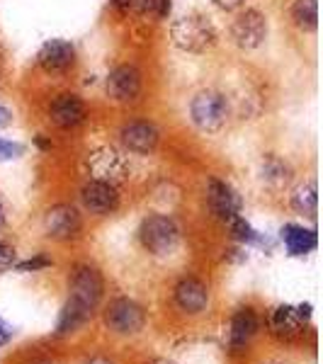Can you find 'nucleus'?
<instances>
[{"instance_id":"11","label":"nucleus","mask_w":323,"mask_h":364,"mask_svg":"<svg viewBox=\"0 0 323 364\" xmlns=\"http://www.w3.org/2000/svg\"><path fill=\"white\" fill-rule=\"evenodd\" d=\"M46 114H49V122L56 129H63V132L78 129L88 122V102L78 95V92H70V90L58 92V95L49 102Z\"/></svg>"},{"instance_id":"8","label":"nucleus","mask_w":323,"mask_h":364,"mask_svg":"<svg viewBox=\"0 0 323 364\" xmlns=\"http://www.w3.org/2000/svg\"><path fill=\"white\" fill-rule=\"evenodd\" d=\"M268 17L255 8H245L233 17L231 27H228V37L231 42L243 51H255L265 44L268 39Z\"/></svg>"},{"instance_id":"34","label":"nucleus","mask_w":323,"mask_h":364,"mask_svg":"<svg viewBox=\"0 0 323 364\" xmlns=\"http://www.w3.org/2000/svg\"><path fill=\"white\" fill-rule=\"evenodd\" d=\"M39 364H49V362H39Z\"/></svg>"},{"instance_id":"31","label":"nucleus","mask_w":323,"mask_h":364,"mask_svg":"<svg viewBox=\"0 0 323 364\" xmlns=\"http://www.w3.org/2000/svg\"><path fill=\"white\" fill-rule=\"evenodd\" d=\"M13 124V112H10L8 107H3L0 105V129H5V127H10Z\"/></svg>"},{"instance_id":"6","label":"nucleus","mask_w":323,"mask_h":364,"mask_svg":"<svg viewBox=\"0 0 323 364\" xmlns=\"http://www.w3.org/2000/svg\"><path fill=\"white\" fill-rule=\"evenodd\" d=\"M102 321L115 336H139L146 328V311L134 299L117 296L105 306Z\"/></svg>"},{"instance_id":"2","label":"nucleus","mask_w":323,"mask_h":364,"mask_svg":"<svg viewBox=\"0 0 323 364\" xmlns=\"http://www.w3.org/2000/svg\"><path fill=\"white\" fill-rule=\"evenodd\" d=\"M187 114L190 122L197 132L202 134H219L224 132L228 124V117H231V105L224 92L219 90H199L195 97L187 105Z\"/></svg>"},{"instance_id":"12","label":"nucleus","mask_w":323,"mask_h":364,"mask_svg":"<svg viewBox=\"0 0 323 364\" xmlns=\"http://www.w3.org/2000/svg\"><path fill=\"white\" fill-rule=\"evenodd\" d=\"M78 202L85 214L110 216L120 209L122 197H120L117 185H110V182H102V180H88L78 192Z\"/></svg>"},{"instance_id":"33","label":"nucleus","mask_w":323,"mask_h":364,"mask_svg":"<svg viewBox=\"0 0 323 364\" xmlns=\"http://www.w3.org/2000/svg\"><path fill=\"white\" fill-rule=\"evenodd\" d=\"M3 221H5V214H3V204H0V226H3Z\"/></svg>"},{"instance_id":"24","label":"nucleus","mask_w":323,"mask_h":364,"mask_svg":"<svg viewBox=\"0 0 323 364\" xmlns=\"http://www.w3.org/2000/svg\"><path fill=\"white\" fill-rule=\"evenodd\" d=\"M115 5L125 8L127 13H134V15H139V17H146V15H156L158 0H115Z\"/></svg>"},{"instance_id":"16","label":"nucleus","mask_w":323,"mask_h":364,"mask_svg":"<svg viewBox=\"0 0 323 364\" xmlns=\"http://www.w3.org/2000/svg\"><path fill=\"white\" fill-rule=\"evenodd\" d=\"M260 331V318H258L255 309L240 306L233 311L231 326H228V348L231 352H243L250 345V340Z\"/></svg>"},{"instance_id":"22","label":"nucleus","mask_w":323,"mask_h":364,"mask_svg":"<svg viewBox=\"0 0 323 364\" xmlns=\"http://www.w3.org/2000/svg\"><path fill=\"white\" fill-rule=\"evenodd\" d=\"M290 202H292V209H295L297 214L314 219V216H316V204H319V195H316V182L309 180V182H304V185H299L297 190L292 192Z\"/></svg>"},{"instance_id":"20","label":"nucleus","mask_w":323,"mask_h":364,"mask_svg":"<svg viewBox=\"0 0 323 364\" xmlns=\"http://www.w3.org/2000/svg\"><path fill=\"white\" fill-rule=\"evenodd\" d=\"M270 326H272L275 336L292 338L299 333V328L304 326V321H302V316H299V311L295 306H277L272 311V321H270Z\"/></svg>"},{"instance_id":"5","label":"nucleus","mask_w":323,"mask_h":364,"mask_svg":"<svg viewBox=\"0 0 323 364\" xmlns=\"http://www.w3.org/2000/svg\"><path fill=\"white\" fill-rule=\"evenodd\" d=\"M105 296V277L95 265L80 262L68 274V299L92 314Z\"/></svg>"},{"instance_id":"30","label":"nucleus","mask_w":323,"mask_h":364,"mask_svg":"<svg viewBox=\"0 0 323 364\" xmlns=\"http://www.w3.org/2000/svg\"><path fill=\"white\" fill-rule=\"evenodd\" d=\"M13 336H15V331H13V328H10L3 318H0V345H5Z\"/></svg>"},{"instance_id":"23","label":"nucleus","mask_w":323,"mask_h":364,"mask_svg":"<svg viewBox=\"0 0 323 364\" xmlns=\"http://www.w3.org/2000/svg\"><path fill=\"white\" fill-rule=\"evenodd\" d=\"M228 231H231L233 240H238L240 245H265V238H263L260 231H255L250 226V221H245L243 216H236V219L228 221Z\"/></svg>"},{"instance_id":"7","label":"nucleus","mask_w":323,"mask_h":364,"mask_svg":"<svg viewBox=\"0 0 323 364\" xmlns=\"http://www.w3.org/2000/svg\"><path fill=\"white\" fill-rule=\"evenodd\" d=\"M105 95L117 105H134L144 95V73L137 63H120L105 78Z\"/></svg>"},{"instance_id":"4","label":"nucleus","mask_w":323,"mask_h":364,"mask_svg":"<svg viewBox=\"0 0 323 364\" xmlns=\"http://www.w3.org/2000/svg\"><path fill=\"white\" fill-rule=\"evenodd\" d=\"M85 173L90 180H102L110 185H120L129 178L132 166H129L127 156L120 149L110 144L95 146L92 151L85 154Z\"/></svg>"},{"instance_id":"1","label":"nucleus","mask_w":323,"mask_h":364,"mask_svg":"<svg viewBox=\"0 0 323 364\" xmlns=\"http://www.w3.org/2000/svg\"><path fill=\"white\" fill-rule=\"evenodd\" d=\"M214 22L202 13H185L170 22V42L185 54H204L216 44Z\"/></svg>"},{"instance_id":"21","label":"nucleus","mask_w":323,"mask_h":364,"mask_svg":"<svg viewBox=\"0 0 323 364\" xmlns=\"http://www.w3.org/2000/svg\"><path fill=\"white\" fill-rule=\"evenodd\" d=\"M260 175L270 187H285L292 178V168L287 161H282L280 156L268 154L260 163Z\"/></svg>"},{"instance_id":"17","label":"nucleus","mask_w":323,"mask_h":364,"mask_svg":"<svg viewBox=\"0 0 323 364\" xmlns=\"http://www.w3.org/2000/svg\"><path fill=\"white\" fill-rule=\"evenodd\" d=\"M280 240L285 243V250L292 257L309 255L319 248V236H316L314 228H307L302 224H285L280 228Z\"/></svg>"},{"instance_id":"9","label":"nucleus","mask_w":323,"mask_h":364,"mask_svg":"<svg viewBox=\"0 0 323 364\" xmlns=\"http://www.w3.org/2000/svg\"><path fill=\"white\" fill-rule=\"evenodd\" d=\"M42 228L46 238L58 240V243L75 240L83 233V214L75 204H54V207L46 209Z\"/></svg>"},{"instance_id":"25","label":"nucleus","mask_w":323,"mask_h":364,"mask_svg":"<svg viewBox=\"0 0 323 364\" xmlns=\"http://www.w3.org/2000/svg\"><path fill=\"white\" fill-rule=\"evenodd\" d=\"M27 154V146L20 144V141H13V139H0V163H10V161H17Z\"/></svg>"},{"instance_id":"26","label":"nucleus","mask_w":323,"mask_h":364,"mask_svg":"<svg viewBox=\"0 0 323 364\" xmlns=\"http://www.w3.org/2000/svg\"><path fill=\"white\" fill-rule=\"evenodd\" d=\"M54 265V260L51 257H46L42 255V252H37L34 257H29V260H22V262H17V269L20 272H37V269H44V267H51Z\"/></svg>"},{"instance_id":"3","label":"nucleus","mask_w":323,"mask_h":364,"mask_svg":"<svg viewBox=\"0 0 323 364\" xmlns=\"http://www.w3.org/2000/svg\"><path fill=\"white\" fill-rule=\"evenodd\" d=\"M183 231L178 221L168 214H149L139 224V243L146 252L156 257H168L178 250Z\"/></svg>"},{"instance_id":"29","label":"nucleus","mask_w":323,"mask_h":364,"mask_svg":"<svg viewBox=\"0 0 323 364\" xmlns=\"http://www.w3.org/2000/svg\"><path fill=\"white\" fill-rule=\"evenodd\" d=\"M170 13H173V0H158V8H156L158 20H170Z\"/></svg>"},{"instance_id":"14","label":"nucleus","mask_w":323,"mask_h":364,"mask_svg":"<svg viewBox=\"0 0 323 364\" xmlns=\"http://www.w3.org/2000/svg\"><path fill=\"white\" fill-rule=\"evenodd\" d=\"M209 284L199 277H183L173 287V304L180 314L185 316H199L209 306Z\"/></svg>"},{"instance_id":"35","label":"nucleus","mask_w":323,"mask_h":364,"mask_svg":"<svg viewBox=\"0 0 323 364\" xmlns=\"http://www.w3.org/2000/svg\"><path fill=\"white\" fill-rule=\"evenodd\" d=\"M161 364H166V362H161Z\"/></svg>"},{"instance_id":"13","label":"nucleus","mask_w":323,"mask_h":364,"mask_svg":"<svg viewBox=\"0 0 323 364\" xmlns=\"http://www.w3.org/2000/svg\"><path fill=\"white\" fill-rule=\"evenodd\" d=\"M75 46L68 39H46L37 51V68L46 75H66L75 66Z\"/></svg>"},{"instance_id":"27","label":"nucleus","mask_w":323,"mask_h":364,"mask_svg":"<svg viewBox=\"0 0 323 364\" xmlns=\"http://www.w3.org/2000/svg\"><path fill=\"white\" fill-rule=\"evenodd\" d=\"M15 257H17V252L13 245H8V243H0V272H5V269H10L15 265Z\"/></svg>"},{"instance_id":"18","label":"nucleus","mask_w":323,"mask_h":364,"mask_svg":"<svg viewBox=\"0 0 323 364\" xmlns=\"http://www.w3.org/2000/svg\"><path fill=\"white\" fill-rule=\"evenodd\" d=\"M90 311L83 309L80 304H75V301H68L63 304V309H61V316H58V323H56V336H70V333H78L80 328L85 326L88 321H90Z\"/></svg>"},{"instance_id":"15","label":"nucleus","mask_w":323,"mask_h":364,"mask_svg":"<svg viewBox=\"0 0 323 364\" xmlns=\"http://www.w3.org/2000/svg\"><path fill=\"white\" fill-rule=\"evenodd\" d=\"M207 204H209L211 214L224 221V224L240 216V209H243V199H240L238 192L233 190L226 180H219V178L207 180Z\"/></svg>"},{"instance_id":"32","label":"nucleus","mask_w":323,"mask_h":364,"mask_svg":"<svg viewBox=\"0 0 323 364\" xmlns=\"http://www.w3.org/2000/svg\"><path fill=\"white\" fill-rule=\"evenodd\" d=\"M85 364H112V362H107V360H100V357H92V360H88Z\"/></svg>"},{"instance_id":"28","label":"nucleus","mask_w":323,"mask_h":364,"mask_svg":"<svg viewBox=\"0 0 323 364\" xmlns=\"http://www.w3.org/2000/svg\"><path fill=\"white\" fill-rule=\"evenodd\" d=\"M211 3H214L221 13H236V10H240L245 5V0H211Z\"/></svg>"},{"instance_id":"10","label":"nucleus","mask_w":323,"mask_h":364,"mask_svg":"<svg viewBox=\"0 0 323 364\" xmlns=\"http://www.w3.org/2000/svg\"><path fill=\"white\" fill-rule=\"evenodd\" d=\"M161 127L154 119H129L120 129V144L137 156H151L161 144Z\"/></svg>"},{"instance_id":"19","label":"nucleus","mask_w":323,"mask_h":364,"mask_svg":"<svg viewBox=\"0 0 323 364\" xmlns=\"http://www.w3.org/2000/svg\"><path fill=\"white\" fill-rule=\"evenodd\" d=\"M290 20L302 32H314L319 27V0H295L290 5Z\"/></svg>"}]
</instances>
